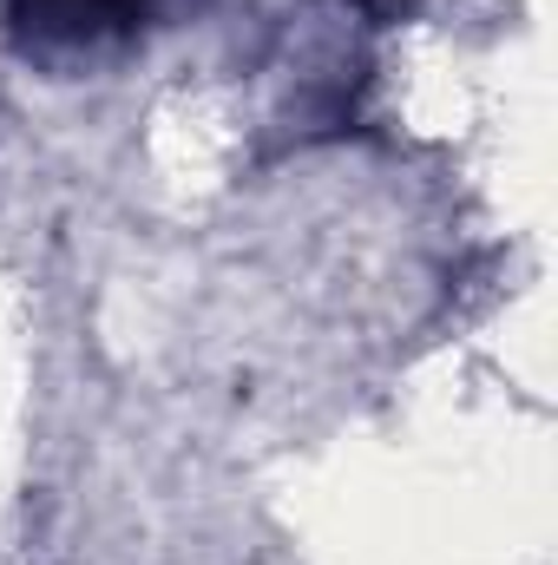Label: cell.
Here are the masks:
<instances>
[{
	"mask_svg": "<svg viewBox=\"0 0 558 565\" xmlns=\"http://www.w3.org/2000/svg\"><path fill=\"white\" fill-rule=\"evenodd\" d=\"M164 7L171 0H0V20L20 53L66 66V60L132 46Z\"/></svg>",
	"mask_w": 558,
	"mask_h": 565,
	"instance_id": "6da1fadb",
	"label": "cell"
}]
</instances>
